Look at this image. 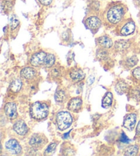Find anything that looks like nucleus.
Returning a JSON list of instances; mask_svg holds the SVG:
<instances>
[{"label":"nucleus","mask_w":140,"mask_h":156,"mask_svg":"<svg viewBox=\"0 0 140 156\" xmlns=\"http://www.w3.org/2000/svg\"><path fill=\"white\" fill-rule=\"evenodd\" d=\"M52 76L55 77V78H57L58 76H60V69H59L58 68L53 69L52 71Z\"/></svg>","instance_id":"obj_30"},{"label":"nucleus","mask_w":140,"mask_h":156,"mask_svg":"<svg viewBox=\"0 0 140 156\" xmlns=\"http://www.w3.org/2000/svg\"><path fill=\"white\" fill-rule=\"evenodd\" d=\"M47 140L45 136L40 133H35L32 135L29 140V144L34 148H40L47 143Z\"/></svg>","instance_id":"obj_6"},{"label":"nucleus","mask_w":140,"mask_h":156,"mask_svg":"<svg viewBox=\"0 0 140 156\" xmlns=\"http://www.w3.org/2000/svg\"><path fill=\"white\" fill-rule=\"evenodd\" d=\"M96 43L100 46V48H105V49H110L114 47V42L112 39L107 34H103L96 39Z\"/></svg>","instance_id":"obj_11"},{"label":"nucleus","mask_w":140,"mask_h":156,"mask_svg":"<svg viewBox=\"0 0 140 156\" xmlns=\"http://www.w3.org/2000/svg\"><path fill=\"white\" fill-rule=\"evenodd\" d=\"M132 74H133V76L136 79L140 80V67L135 68L133 70Z\"/></svg>","instance_id":"obj_27"},{"label":"nucleus","mask_w":140,"mask_h":156,"mask_svg":"<svg viewBox=\"0 0 140 156\" xmlns=\"http://www.w3.org/2000/svg\"><path fill=\"white\" fill-rule=\"evenodd\" d=\"M120 141L123 142V143H129L130 140L128 139L127 136H126L125 133L122 132L120 136Z\"/></svg>","instance_id":"obj_29"},{"label":"nucleus","mask_w":140,"mask_h":156,"mask_svg":"<svg viewBox=\"0 0 140 156\" xmlns=\"http://www.w3.org/2000/svg\"><path fill=\"white\" fill-rule=\"evenodd\" d=\"M135 4L136 6H140V0H134Z\"/></svg>","instance_id":"obj_33"},{"label":"nucleus","mask_w":140,"mask_h":156,"mask_svg":"<svg viewBox=\"0 0 140 156\" xmlns=\"http://www.w3.org/2000/svg\"><path fill=\"white\" fill-rule=\"evenodd\" d=\"M4 112L10 120H15L18 116L17 106L15 103H8L4 106Z\"/></svg>","instance_id":"obj_9"},{"label":"nucleus","mask_w":140,"mask_h":156,"mask_svg":"<svg viewBox=\"0 0 140 156\" xmlns=\"http://www.w3.org/2000/svg\"><path fill=\"white\" fill-rule=\"evenodd\" d=\"M22 86H23V83L21 81V80L16 79L15 80H13V81L11 83L10 88V90L13 91V92H18V91H19L21 90Z\"/></svg>","instance_id":"obj_22"},{"label":"nucleus","mask_w":140,"mask_h":156,"mask_svg":"<svg viewBox=\"0 0 140 156\" xmlns=\"http://www.w3.org/2000/svg\"><path fill=\"white\" fill-rule=\"evenodd\" d=\"M137 119V115L134 113H131L126 115L124 118L123 121V127L126 128L128 131H133V129L135 127Z\"/></svg>","instance_id":"obj_7"},{"label":"nucleus","mask_w":140,"mask_h":156,"mask_svg":"<svg viewBox=\"0 0 140 156\" xmlns=\"http://www.w3.org/2000/svg\"><path fill=\"white\" fill-rule=\"evenodd\" d=\"M133 98H135L136 100L139 101L140 100V91L134 90L133 91Z\"/></svg>","instance_id":"obj_31"},{"label":"nucleus","mask_w":140,"mask_h":156,"mask_svg":"<svg viewBox=\"0 0 140 156\" xmlns=\"http://www.w3.org/2000/svg\"><path fill=\"white\" fill-rule=\"evenodd\" d=\"M113 103V94L112 92L108 91L105 94V95L104 96L103 101H102V106L103 107H109L112 106Z\"/></svg>","instance_id":"obj_20"},{"label":"nucleus","mask_w":140,"mask_h":156,"mask_svg":"<svg viewBox=\"0 0 140 156\" xmlns=\"http://www.w3.org/2000/svg\"><path fill=\"white\" fill-rule=\"evenodd\" d=\"M55 101L57 103H64V101H66L67 99V94L66 92L62 89H58V90L55 91V96H54Z\"/></svg>","instance_id":"obj_17"},{"label":"nucleus","mask_w":140,"mask_h":156,"mask_svg":"<svg viewBox=\"0 0 140 156\" xmlns=\"http://www.w3.org/2000/svg\"><path fill=\"white\" fill-rule=\"evenodd\" d=\"M131 41L128 39H120L114 43V48L118 52H123L128 50L131 46Z\"/></svg>","instance_id":"obj_14"},{"label":"nucleus","mask_w":140,"mask_h":156,"mask_svg":"<svg viewBox=\"0 0 140 156\" xmlns=\"http://www.w3.org/2000/svg\"><path fill=\"white\" fill-rule=\"evenodd\" d=\"M83 100L81 97H75L71 98L68 101L67 107L70 110L73 112H78L80 111L82 107Z\"/></svg>","instance_id":"obj_13"},{"label":"nucleus","mask_w":140,"mask_h":156,"mask_svg":"<svg viewBox=\"0 0 140 156\" xmlns=\"http://www.w3.org/2000/svg\"><path fill=\"white\" fill-rule=\"evenodd\" d=\"M38 1L43 6H49L52 4L53 0H38Z\"/></svg>","instance_id":"obj_28"},{"label":"nucleus","mask_w":140,"mask_h":156,"mask_svg":"<svg viewBox=\"0 0 140 156\" xmlns=\"http://www.w3.org/2000/svg\"><path fill=\"white\" fill-rule=\"evenodd\" d=\"M139 152V147L137 145L134 144V145H131V146L128 147L127 149H126L125 155H137V153Z\"/></svg>","instance_id":"obj_24"},{"label":"nucleus","mask_w":140,"mask_h":156,"mask_svg":"<svg viewBox=\"0 0 140 156\" xmlns=\"http://www.w3.org/2000/svg\"><path fill=\"white\" fill-rule=\"evenodd\" d=\"M13 129L16 133L20 136H25L29 132V127L23 120H18L13 125Z\"/></svg>","instance_id":"obj_12"},{"label":"nucleus","mask_w":140,"mask_h":156,"mask_svg":"<svg viewBox=\"0 0 140 156\" xmlns=\"http://www.w3.org/2000/svg\"><path fill=\"white\" fill-rule=\"evenodd\" d=\"M135 23L131 18L125 19L117 26H115V33L118 36L121 37L132 35L135 32Z\"/></svg>","instance_id":"obj_3"},{"label":"nucleus","mask_w":140,"mask_h":156,"mask_svg":"<svg viewBox=\"0 0 140 156\" xmlns=\"http://www.w3.org/2000/svg\"><path fill=\"white\" fill-rule=\"evenodd\" d=\"M96 56L100 60H106L109 57V53L105 48H100L96 50Z\"/></svg>","instance_id":"obj_23"},{"label":"nucleus","mask_w":140,"mask_h":156,"mask_svg":"<svg viewBox=\"0 0 140 156\" xmlns=\"http://www.w3.org/2000/svg\"><path fill=\"white\" fill-rule=\"evenodd\" d=\"M72 116L68 112L62 111L59 112L55 117L56 125L59 130L64 131L71 127L72 125Z\"/></svg>","instance_id":"obj_4"},{"label":"nucleus","mask_w":140,"mask_h":156,"mask_svg":"<svg viewBox=\"0 0 140 156\" xmlns=\"http://www.w3.org/2000/svg\"><path fill=\"white\" fill-rule=\"evenodd\" d=\"M69 76L73 81H80L85 78V74L81 69H72L69 72Z\"/></svg>","instance_id":"obj_16"},{"label":"nucleus","mask_w":140,"mask_h":156,"mask_svg":"<svg viewBox=\"0 0 140 156\" xmlns=\"http://www.w3.org/2000/svg\"><path fill=\"white\" fill-rule=\"evenodd\" d=\"M56 147H57V144L55 143V142H52L51 143L49 146L47 147V149L45 150V154H49V153H53L56 149Z\"/></svg>","instance_id":"obj_26"},{"label":"nucleus","mask_w":140,"mask_h":156,"mask_svg":"<svg viewBox=\"0 0 140 156\" xmlns=\"http://www.w3.org/2000/svg\"><path fill=\"white\" fill-rule=\"evenodd\" d=\"M36 70L33 68L26 67L21 69L20 72L21 76L26 80H32L36 76Z\"/></svg>","instance_id":"obj_15"},{"label":"nucleus","mask_w":140,"mask_h":156,"mask_svg":"<svg viewBox=\"0 0 140 156\" xmlns=\"http://www.w3.org/2000/svg\"><path fill=\"white\" fill-rule=\"evenodd\" d=\"M10 1H12V0H10Z\"/></svg>","instance_id":"obj_34"},{"label":"nucleus","mask_w":140,"mask_h":156,"mask_svg":"<svg viewBox=\"0 0 140 156\" xmlns=\"http://www.w3.org/2000/svg\"><path fill=\"white\" fill-rule=\"evenodd\" d=\"M128 88V85L127 83L122 81V80H120L118 81L116 84L115 85V90L116 91V92L119 94H125L126 91H127Z\"/></svg>","instance_id":"obj_18"},{"label":"nucleus","mask_w":140,"mask_h":156,"mask_svg":"<svg viewBox=\"0 0 140 156\" xmlns=\"http://www.w3.org/2000/svg\"><path fill=\"white\" fill-rule=\"evenodd\" d=\"M29 114L34 120H44L49 114V107L47 104L42 102H35L30 107Z\"/></svg>","instance_id":"obj_2"},{"label":"nucleus","mask_w":140,"mask_h":156,"mask_svg":"<svg viewBox=\"0 0 140 156\" xmlns=\"http://www.w3.org/2000/svg\"><path fill=\"white\" fill-rule=\"evenodd\" d=\"M136 133L138 136H140V120L139 121V122H138V124H137V125Z\"/></svg>","instance_id":"obj_32"},{"label":"nucleus","mask_w":140,"mask_h":156,"mask_svg":"<svg viewBox=\"0 0 140 156\" xmlns=\"http://www.w3.org/2000/svg\"><path fill=\"white\" fill-rule=\"evenodd\" d=\"M137 62H138V59L136 56H132L131 57L127 58L126 63L127 64V66L130 67V68H133L135 66L137 65Z\"/></svg>","instance_id":"obj_25"},{"label":"nucleus","mask_w":140,"mask_h":156,"mask_svg":"<svg viewBox=\"0 0 140 156\" xmlns=\"http://www.w3.org/2000/svg\"><path fill=\"white\" fill-rule=\"evenodd\" d=\"M102 19L96 15H91L88 16L85 19V25L87 28L92 32L93 33H96L102 25Z\"/></svg>","instance_id":"obj_5"},{"label":"nucleus","mask_w":140,"mask_h":156,"mask_svg":"<svg viewBox=\"0 0 140 156\" xmlns=\"http://www.w3.org/2000/svg\"><path fill=\"white\" fill-rule=\"evenodd\" d=\"M126 11V6L122 2H112L104 10L103 21L108 26H117L125 19Z\"/></svg>","instance_id":"obj_1"},{"label":"nucleus","mask_w":140,"mask_h":156,"mask_svg":"<svg viewBox=\"0 0 140 156\" xmlns=\"http://www.w3.org/2000/svg\"><path fill=\"white\" fill-rule=\"evenodd\" d=\"M55 56L52 53H47L45 56V62H44V66L47 68H52L55 63Z\"/></svg>","instance_id":"obj_19"},{"label":"nucleus","mask_w":140,"mask_h":156,"mask_svg":"<svg viewBox=\"0 0 140 156\" xmlns=\"http://www.w3.org/2000/svg\"><path fill=\"white\" fill-rule=\"evenodd\" d=\"M5 147L8 151L12 154H20L22 151V148L20 144L15 139H10L6 142V143L5 144Z\"/></svg>","instance_id":"obj_8"},{"label":"nucleus","mask_w":140,"mask_h":156,"mask_svg":"<svg viewBox=\"0 0 140 156\" xmlns=\"http://www.w3.org/2000/svg\"><path fill=\"white\" fill-rule=\"evenodd\" d=\"M19 24H20V21L17 15H12L10 16V21H9V27H10V29L12 31L17 29L18 27L19 26Z\"/></svg>","instance_id":"obj_21"},{"label":"nucleus","mask_w":140,"mask_h":156,"mask_svg":"<svg viewBox=\"0 0 140 156\" xmlns=\"http://www.w3.org/2000/svg\"><path fill=\"white\" fill-rule=\"evenodd\" d=\"M46 55L47 53L44 51H40L34 54L30 58V64L34 67H39L44 65Z\"/></svg>","instance_id":"obj_10"}]
</instances>
